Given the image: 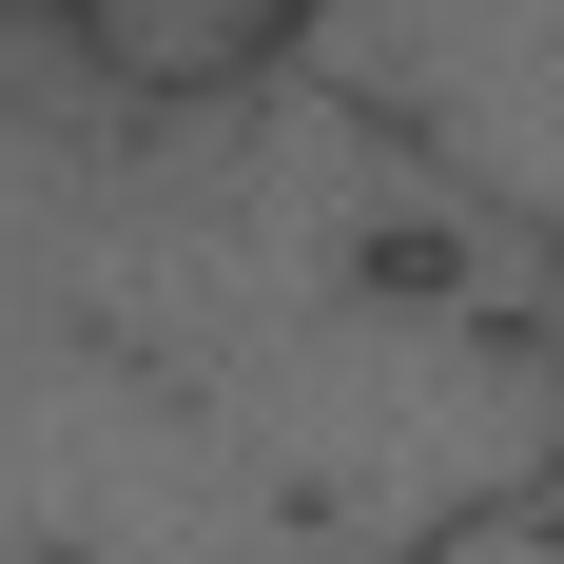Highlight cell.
I'll return each mask as SVG.
<instances>
[{
	"label": "cell",
	"mask_w": 564,
	"mask_h": 564,
	"mask_svg": "<svg viewBox=\"0 0 564 564\" xmlns=\"http://www.w3.org/2000/svg\"><path fill=\"white\" fill-rule=\"evenodd\" d=\"M545 467V234L332 78L156 98L0 0V564H429Z\"/></svg>",
	"instance_id": "1"
},
{
	"label": "cell",
	"mask_w": 564,
	"mask_h": 564,
	"mask_svg": "<svg viewBox=\"0 0 564 564\" xmlns=\"http://www.w3.org/2000/svg\"><path fill=\"white\" fill-rule=\"evenodd\" d=\"M98 20L117 78H156V98H234V78H292L312 40V0H78Z\"/></svg>",
	"instance_id": "3"
},
{
	"label": "cell",
	"mask_w": 564,
	"mask_h": 564,
	"mask_svg": "<svg viewBox=\"0 0 564 564\" xmlns=\"http://www.w3.org/2000/svg\"><path fill=\"white\" fill-rule=\"evenodd\" d=\"M292 78H332L448 195H487L507 234L564 253V0H312Z\"/></svg>",
	"instance_id": "2"
},
{
	"label": "cell",
	"mask_w": 564,
	"mask_h": 564,
	"mask_svg": "<svg viewBox=\"0 0 564 564\" xmlns=\"http://www.w3.org/2000/svg\"><path fill=\"white\" fill-rule=\"evenodd\" d=\"M429 564H564V467H545V487H507L487 525H448Z\"/></svg>",
	"instance_id": "4"
}]
</instances>
